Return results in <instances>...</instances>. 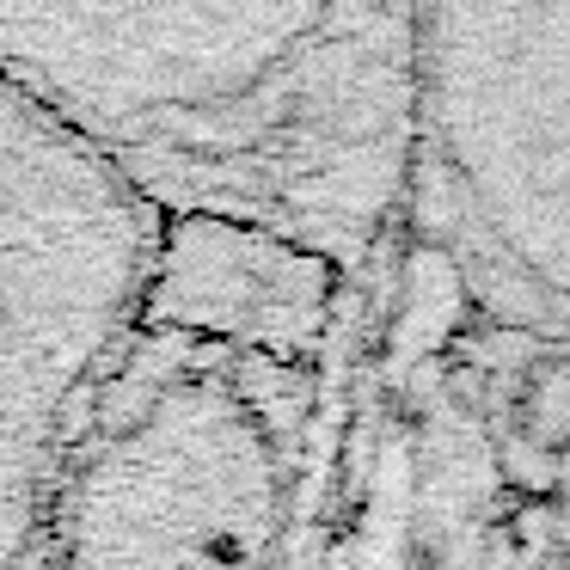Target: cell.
<instances>
[{
	"mask_svg": "<svg viewBox=\"0 0 570 570\" xmlns=\"http://www.w3.org/2000/svg\"><path fill=\"white\" fill-rule=\"evenodd\" d=\"M356 276L325 252L227 215H160L136 320L276 356L325 362L344 337Z\"/></svg>",
	"mask_w": 570,
	"mask_h": 570,
	"instance_id": "cell-6",
	"label": "cell"
},
{
	"mask_svg": "<svg viewBox=\"0 0 570 570\" xmlns=\"http://www.w3.org/2000/svg\"><path fill=\"white\" fill-rule=\"evenodd\" d=\"M497 344L399 227L350 288L288 570H570V497L497 405Z\"/></svg>",
	"mask_w": 570,
	"mask_h": 570,
	"instance_id": "cell-2",
	"label": "cell"
},
{
	"mask_svg": "<svg viewBox=\"0 0 570 570\" xmlns=\"http://www.w3.org/2000/svg\"><path fill=\"white\" fill-rule=\"evenodd\" d=\"M497 405H503L509 430L558 472V484L570 497V344L528 337L503 325V344H497Z\"/></svg>",
	"mask_w": 570,
	"mask_h": 570,
	"instance_id": "cell-7",
	"label": "cell"
},
{
	"mask_svg": "<svg viewBox=\"0 0 570 570\" xmlns=\"http://www.w3.org/2000/svg\"><path fill=\"white\" fill-rule=\"evenodd\" d=\"M332 356L136 320L56 460L38 570H288Z\"/></svg>",
	"mask_w": 570,
	"mask_h": 570,
	"instance_id": "cell-3",
	"label": "cell"
},
{
	"mask_svg": "<svg viewBox=\"0 0 570 570\" xmlns=\"http://www.w3.org/2000/svg\"><path fill=\"white\" fill-rule=\"evenodd\" d=\"M160 209L0 80V570H38L87 393L136 325Z\"/></svg>",
	"mask_w": 570,
	"mask_h": 570,
	"instance_id": "cell-5",
	"label": "cell"
},
{
	"mask_svg": "<svg viewBox=\"0 0 570 570\" xmlns=\"http://www.w3.org/2000/svg\"><path fill=\"white\" fill-rule=\"evenodd\" d=\"M399 227L484 320L570 344V0H417Z\"/></svg>",
	"mask_w": 570,
	"mask_h": 570,
	"instance_id": "cell-4",
	"label": "cell"
},
{
	"mask_svg": "<svg viewBox=\"0 0 570 570\" xmlns=\"http://www.w3.org/2000/svg\"><path fill=\"white\" fill-rule=\"evenodd\" d=\"M417 0H0V80L160 215L374 271L405 222Z\"/></svg>",
	"mask_w": 570,
	"mask_h": 570,
	"instance_id": "cell-1",
	"label": "cell"
}]
</instances>
